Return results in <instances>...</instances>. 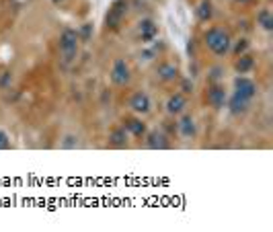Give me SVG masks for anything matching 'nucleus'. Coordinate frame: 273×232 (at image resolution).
Wrapping results in <instances>:
<instances>
[{"label": "nucleus", "mask_w": 273, "mask_h": 232, "mask_svg": "<svg viewBox=\"0 0 273 232\" xmlns=\"http://www.w3.org/2000/svg\"><path fill=\"white\" fill-rule=\"evenodd\" d=\"M255 97H257V85H255V80H251L247 76H238L234 80V91H232V97L226 99L230 113L232 115L247 113V109L251 107V103H253Z\"/></svg>", "instance_id": "f257e3e1"}, {"label": "nucleus", "mask_w": 273, "mask_h": 232, "mask_svg": "<svg viewBox=\"0 0 273 232\" xmlns=\"http://www.w3.org/2000/svg\"><path fill=\"white\" fill-rule=\"evenodd\" d=\"M203 42H206V47L214 56H226L232 47V37L224 27H212V29H208L206 35H203Z\"/></svg>", "instance_id": "f03ea898"}, {"label": "nucleus", "mask_w": 273, "mask_h": 232, "mask_svg": "<svg viewBox=\"0 0 273 232\" xmlns=\"http://www.w3.org/2000/svg\"><path fill=\"white\" fill-rule=\"evenodd\" d=\"M78 44H80V37H78L76 29H64L62 31L58 47H60V56H62L64 64H72L76 60V56H78Z\"/></svg>", "instance_id": "7ed1b4c3"}, {"label": "nucleus", "mask_w": 273, "mask_h": 232, "mask_svg": "<svg viewBox=\"0 0 273 232\" xmlns=\"http://www.w3.org/2000/svg\"><path fill=\"white\" fill-rule=\"evenodd\" d=\"M109 78H111V83L115 87H126L130 85V80H132V70H130V66L126 60H115L113 66H111V72H109Z\"/></svg>", "instance_id": "20e7f679"}, {"label": "nucleus", "mask_w": 273, "mask_h": 232, "mask_svg": "<svg viewBox=\"0 0 273 232\" xmlns=\"http://www.w3.org/2000/svg\"><path fill=\"white\" fill-rule=\"evenodd\" d=\"M128 12V0H115L111 4V8L107 10V17H105V25L109 29H119L121 21H124Z\"/></svg>", "instance_id": "39448f33"}, {"label": "nucleus", "mask_w": 273, "mask_h": 232, "mask_svg": "<svg viewBox=\"0 0 273 232\" xmlns=\"http://www.w3.org/2000/svg\"><path fill=\"white\" fill-rule=\"evenodd\" d=\"M130 107H132L134 113H138V115H148L150 109H152V101H150V97H148L146 93L140 91V93H134V94H132Z\"/></svg>", "instance_id": "423d86ee"}, {"label": "nucleus", "mask_w": 273, "mask_h": 232, "mask_svg": "<svg viewBox=\"0 0 273 232\" xmlns=\"http://www.w3.org/2000/svg\"><path fill=\"white\" fill-rule=\"evenodd\" d=\"M206 97H208V105H210V107H214V109H222V107L226 105V89H224L222 85L214 83V85L208 89Z\"/></svg>", "instance_id": "0eeeda50"}, {"label": "nucleus", "mask_w": 273, "mask_h": 232, "mask_svg": "<svg viewBox=\"0 0 273 232\" xmlns=\"http://www.w3.org/2000/svg\"><path fill=\"white\" fill-rule=\"evenodd\" d=\"M185 107H187V99H185V94H181V93H175V94H171L169 101H167V113H169L171 117H175V115H181V113L185 111Z\"/></svg>", "instance_id": "6e6552de"}, {"label": "nucleus", "mask_w": 273, "mask_h": 232, "mask_svg": "<svg viewBox=\"0 0 273 232\" xmlns=\"http://www.w3.org/2000/svg\"><path fill=\"white\" fill-rule=\"evenodd\" d=\"M124 128H126V132L128 134H132V136H136V138H142V136L146 134V124L140 119V117H128L126 121H124Z\"/></svg>", "instance_id": "1a4fd4ad"}, {"label": "nucleus", "mask_w": 273, "mask_h": 232, "mask_svg": "<svg viewBox=\"0 0 273 232\" xmlns=\"http://www.w3.org/2000/svg\"><path fill=\"white\" fill-rule=\"evenodd\" d=\"M140 39L142 42H152V39L158 35V27H156V23L154 21H150V19H144L142 23H140Z\"/></svg>", "instance_id": "9d476101"}, {"label": "nucleus", "mask_w": 273, "mask_h": 232, "mask_svg": "<svg viewBox=\"0 0 273 232\" xmlns=\"http://www.w3.org/2000/svg\"><path fill=\"white\" fill-rule=\"evenodd\" d=\"M109 146L111 148H126L128 146V132L126 128H113L109 134Z\"/></svg>", "instance_id": "9b49d317"}, {"label": "nucleus", "mask_w": 273, "mask_h": 232, "mask_svg": "<svg viewBox=\"0 0 273 232\" xmlns=\"http://www.w3.org/2000/svg\"><path fill=\"white\" fill-rule=\"evenodd\" d=\"M177 130H179L181 138H193V136H195V121H193V117L183 115L181 121L177 124Z\"/></svg>", "instance_id": "f8f14e48"}, {"label": "nucleus", "mask_w": 273, "mask_h": 232, "mask_svg": "<svg viewBox=\"0 0 273 232\" xmlns=\"http://www.w3.org/2000/svg\"><path fill=\"white\" fill-rule=\"evenodd\" d=\"M255 62L257 60L251 56V53H240L238 60H236V64H234V70L238 74H249L253 68H255Z\"/></svg>", "instance_id": "ddd939ff"}, {"label": "nucleus", "mask_w": 273, "mask_h": 232, "mask_svg": "<svg viewBox=\"0 0 273 232\" xmlns=\"http://www.w3.org/2000/svg\"><path fill=\"white\" fill-rule=\"evenodd\" d=\"M158 78L162 80V83H171V80H175L177 76V66L173 62H165V64H160L158 66Z\"/></svg>", "instance_id": "4468645a"}, {"label": "nucleus", "mask_w": 273, "mask_h": 232, "mask_svg": "<svg viewBox=\"0 0 273 232\" xmlns=\"http://www.w3.org/2000/svg\"><path fill=\"white\" fill-rule=\"evenodd\" d=\"M257 25L261 27L265 33H271V31H273V15H271L269 8L259 10V15H257Z\"/></svg>", "instance_id": "2eb2a0df"}, {"label": "nucleus", "mask_w": 273, "mask_h": 232, "mask_svg": "<svg viewBox=\"0 0 273 232\" xmlns=\"http://www.w3.org/2000/svg\"><path fill=\"white\" fill-rule=\"evenodd\" d=\"M212 12H214V8H212V0H201V2L197 4V10H195L197 21H199V23L210 21V19H212Z\"/></svg>", "instance_id": "dca6fc26"}, {"label": "nucleus", "mask_w": 273, "mask_h": 232, "mask_svg": "<svg viewBox=\"0 0 273 232\" xmlns=\"http://www.w3.org/2000/svg\"><path fill=\"white\" fill-rule=\"evenodd\" d=\"M148 148H169V140L165 138V134L152 132L148 136Z\"/></svg>", "instance_id": "f3484780"}, {"label": "nucleus", "mask_w": 273, "mask_h": 232, "mask_svg": "<svg viewBox=\"0 0 273 232\" xmlns=\"http://www.w3.org/2000/svg\"><path fill=\"white\" fill-rule=\"evenodd\" d=\"M247 47H249V42H247V39H240V42L234 44V47H230V51L236 53V56H240V53L247 51Z\"/></svg>", "instance_id": "a211bd4d"}, {"label": "nucleus", "mask_w": 273, "mask_h": 232, "mask_svg": "<svg viewBox=\"0 0 273 232\" xmlns=\"http://www.w3.org/2000/svg\"><path fill=\"white\" fill-rule=\"evenodd\" d=\"M76 144H78L76 136H66L64 142H62V148H76Z\"/></svg>", "instance_id": "6ab92c4d"}, {"label": "nucleus", "mask_w": 273, "mask_h": 232, "mask_svg": "<svg viewBox=\"0 0 273 232\" xmlns=\"http://www.w3.org/2000/svg\"><path fill=\"white\" fill-rule=\"evenodd\" d=\"M6 148H10V138L4 130H0V150H6Z\"/></svg>", "instance_id": "aec40b11"}, {"label": "nucleus", "mask_w": 273, "mask_h": 232, "mask_svg": "<svg viewBox=\"0 0 273 232\" xmlns=\"http://www.w3.org/2000/svg\"><path fill=\"white\" fill-rule=\"evenodd\" d=\"M91 29H92V27H91V25H85V27H83V29H80V31H78V37H83V39H89V37H91Z\"/></svg>", "instance_id": "412c9836"}, {"label": "nucleus", "mask_w": 273, "mask_h": 232, "mask_svg": "<svg viewBox=\"0 0 273 232\" xmlns=\"http://www.w3.org/2000/svg\"><path fill=\"white\" fill-rule=\"evenodd\" d=\"M236 2H244V4H247V2H251V0H236Z\"/></svg>", "instance_id": "4be33fe9"}, {"label": "nucleus", "mask_w": 273, "mask_h": 232, "mask_svg": "<svg viewBox=\"0 0 273 232\" xmlns=\"http://www.w3.org/2000/svg\"><path fill=\"white\" fill-rule=\"evenodd\" d=\"M53 2H62V0H53Z\"/></svg>", "instance_id": "5701e85b"}]
</instances>
